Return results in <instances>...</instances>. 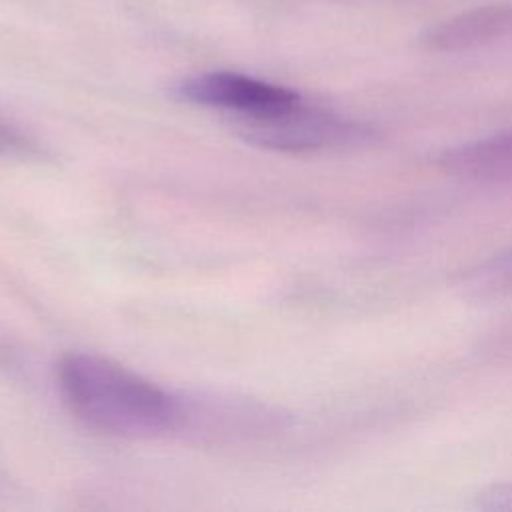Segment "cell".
Instances as JSON below:
<instances>
[{
	"label": "cell",
	"mask_w": 512,
	"mask_h": 512,
	"mask_svg": "<svg viewBox=\"0 0 512 512\" xmlns=\"http://www.w3.org/2000/svg\"><path fill=\"white\" fill-rule=\"evenodd\" d=\"M512 38V2L482 4L428 26L420 46L428 52H466Z\"/></svg>",
	"instance_id": "cell-4"
},
{
	"label": "cell",
	"mask_w": 512,
	"mask_h": 512,
	"mask_svg": "<svg viewBox=\"0 0 512 512\" xmlns=\"http://www.w3.org/2000/svg\"><path fill=\"white\" fill-rule=\"evenodd\" d=\"M436 164L462 178H508L512 176V130L446 148L436 156Z\"/></svg>",
	"instance_id": "cell-5"
},
{
	"label": "cell",
	"mask_w": 512,
	"mask_h": 512,
	"mask_svg": "<svg viewBox=\"0 0 512 512\" xmlns=\"http://www.w3.org/2000/svg\"><path fill=\"white\" fill-rule=\"evenodd\" d=\"M56 380L68 410L100 434L158 438L186 424L180 398L106 356L66 352L56 364Z\"/></svg>",
	"instance_id": "cell-1"
},
{
	"label": "cell",
	"mask_w": 512,
	"mask_h": 512,
	"mask_svg": "<svg viewBox=\"0 0 512 512\" xmlns=\"http://www.w3.org/2000/svg\"><path fill=\"white\" fill-rule=\"evenodd\" d=\"M176 96L198 106L234 114L236 122L270 118L302 100L288 86L230 70L188 76L176 86Z\"/></svg>",
	"instance_id": "cell-3"
},
{
	"label": "cell",
	"mask_w": 512,
	"mask_h": 512,
	"mask_svg": "<svg viewBox=\"0 0 512 512\" xmlns=\"http://www.w3.org/2000/svg\"><path fill=\"white\" fill-rule=\"evenodd\" d=\"M476 508L512 512V484H492L476 496Z\"/></svg>",
	"instance_id": "cell-8"
},
{
	"label": "cell",
	"mask_w": 512,
	"mask_h": 512,
	"mask_svg": "<svg viewBox=\"0 0 512 512\" xmlns=\"http://www.w3.org/2000/svg\"><path fill=\"white\" fill-rule=\"evenodd\" d=\"M464 294L474 300H494L512 294V246L486 260L464 278Z\"/></svg>",
	"instance_id": "cell-6"
},
{
	"label": "cell",
	"mask_w": 512,
	"mask_h": 512,
	"mask_svg": "<svg viewBox=\"0 0 512 512\" xmlns=\"http://www.w3.org/2000/svg\"><path fill=\"white\" fill-rule=\"evenodd\" d=\"M36 154L34 142H30L20 130L0 122V158L6 156H32Z\"/></svg>",
	"instance_id": "cell-7"
},
{
	"label": "cell",
	"mask_w": 512,
	"mask_h": 512,
	"mask_svg": "<svg viewBox=\"0 0 512 512\" xmlns=\"http://www.w3.org/2000/svg\"><path fill=\"white\" fill-rule=\"evenodd\" d=\"M236 126L246 142L288 154L350 148L370 142L376 136L374 128L312 106L304 98L280 114L262 120L236 122Z\"/></svg>",
	"instance_id": "cell-2"
}]
</instances>
